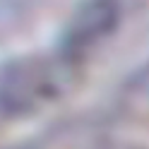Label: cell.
<instances>
[{"mask_svg": "<svg viewBox=\"0 0 149 149\" xmlns=\"http://www.w3.org/2000/svg\"><path fill=\"white\" fill-rule=\"evenodd\" d=\"M19 149H22V147H19Z\"/></svg>", "mask_w": 149, "mask_h": 149, "instance_id": "3957f363", "label": "cell"}, {"mask_svg": "<svg viewBox=\"0 0 149 149\" xmlns=\"http://www.w3.org/2000/svg\"><path fill=\"white\" fill-rule=\"evenodd\" d=\"M84 77L58 48L12 60L0 72V123H26L60 108Z\"/></svg>", "mask_w": 149, "mask_h": 149, "instance_id": "6da1fadb", "label": "cell"}, {"mask_svg": "<svg viewBox=\"0 0 149 149\" xmlns=\"http://www.w3.org/2000/svg\"><path fill=\"white\" fill-rule=\"evenodd\" d=\"M149 0H84L55 46L87 74L99 58L108 55L144 15Z\"/></svg>", "mask_w": 149, "mask_h": 149, "instance_id": "7a4b0ae2", "label": "cell"}]
</instances>
